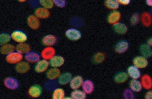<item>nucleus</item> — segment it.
I'll use <instances>...</instances> for the list:
<instances>
[{
	"instance_id": "nucleus-18",
	"label": "nucleus",
	"mask_w": 152,
	"mask_h": 99,
	"mask_svg": "<svg viewBox=\"0 0 152 99\" xmlns=\"http://www.w3.org/2000/svg\"><path fill=\"white\" fill-rule=\"evenodd\" d=\"M25 58L28 63H36L40 60L41 56L39 53L34 52H30L25 55Z\"/></svg>"
},
{
	"instance_id": "nucleus-16",
	"label": "nucleus",
	"mask_w": 152,
	"mask_h": 99,
	"mask_svg": "<svg viewBox=\"0 0 152 99\" xmlns=\"http://www.w3.org/2000/svg\"><path fill=\"white\" fill-rule=\"evenodd\" d=\"M72 78V74L70 72H65L61 74L58 79V84L65 86L69 84Z\"/></svg>"
},
{
	"instance_id": "nucleus-29",
	"label": "nucleus",
	"mask_w": 152,
	"mask_h": 99,
	"mask_svg": "<svg viewBox=\"0 0 152 99\" xmlns=\"http://www.w3.org/2000/svg\"><path fill=\"white\" fill-rule=\"evenodd\" d=\"M52 99H64L65 97L64 90L63 88H57L53 90L52 94Z\"/></svg>"
},
{
	"instance_id": "nucleus-28",
	"label": "nucleus",
	"mask_w": 152,
	"mask_h": 99,
	"mask_svg": "<svg viewBox=\"0 0 152 99\" xmlns=\"http://www.w3.org/2000/svg\"><path fill=\"white\" fill-rule=\"evenodd\" d=\"M140 51L143 56L145 58H150L152 56V52L151 47L147 44L142 45Z\"/></svg>"
},
{
	"instance_id": "nucleus-11",
	"label": "nucleus",
	"mask_w": 152,
	"mask_h": 99,
	"mask_svg": "<svg viewBox=\"0 0 152 99\" xmlns=\"http://www.w3.org/2000/svg\"><path fill=\"white\" fill-rule=\"evenodd\" d=\"M61 74V71L59 69L52 67L47 71L46 76L50 81H54L58 79Z\"/></svg>"
},
{
	"instance_id": "nucleus-24",
	"label": "nucleus",
	"mask_w": 152,
	"mask_h": 99,
	"mask_svg": "<svg viewBox=\"0 0 152 99\" xmlns=\"http://www.w3.org/2000/svg\"><path fill=\"white\" fill-rule=\"evenodd\" d=\"M113 29L115 32L120 34H125L128 30V28L125 24L117 22L113 25Z\"/></svg>"
},
{
	"instance_id": "nucleus-2",
	"label": "nucleus",
	"mask_w": 152,
	"mask_h": 99,
	"mask_svg": "<svg viewBox=\"0 0 152 99\" xmlns=\"http://www.w3.org/2000/svg\"><path fill=\"white\" fill-rule=\"evenodd\" d=\"M23 58V55L17 52H13L7 55L6 61L11 64H16L22 61Z\"/></svg>"
},
{
	"instance_id": "nucleus-20",
	"label": "nucleus",
	"mask_w": 152,
	"mask_h": 99,
	"mask_svg": "<svg viewBox=\"0 0 152 99\" xmlns=\"http://www.w3.org/2000/svg\"><path fill=\"white\" fill-rule=\"evenodd\" d=\"M129 47V43L126 41H122L117 43L115 46V50L117 53L121 54L126 51Z\"/></svg>"
},
{
	"instance_id": "nucleus-42",
	"label": "nucleus",
	"mask_w": 152,
	"mask_h": 99,
	"mask_svg": "<svg viewBox=\"0 0 152 99\" xmlns=\"http://www.w3.org/2000/svg\"><path fill=\"white\" fill-rule=\"evenodd\" d=\"M148 46L151 47L152 46V38H150L148 41Z\"/></svg>"
},
{
	"instance_id": "nucleus-4",
	"label": "nucleus",
	"mask_w": 152,
	"mask_h": 99,
	"mask_svg": "<svg viewBox=\"0 0 152 99\" xmlns=\"http://www.w3.org/2000/svg\"><path fill=\"white\" fill-rule=\"evenodd\" d=\"M66 36L72 41H77L82 37V34L80 31L77 29L71 28L67 30L65 33Z\"/></svg>"
},
{
	"instance_id": "nucleus-43",
	"label": "nucleus",
	"mask_w": 152,
	"mask_h": 99,
	"mask_svg": "<svg viewBox=\"0 0 152 99\" xmlns=\"http://www.w3.org/2000/svg\"><path fill=\"white\" fill-rule=\"evenodd\" d=\"M146 3L149 6H152V1H149V0H147L146 1Z\"/></svg>"
},
{
	"instance_id": "nucleus-27",
	"label": "nucleus",
	"mask_w": 152,
	"mask_h": 99,
	"mask_svg": "<svg viewBox=\"0 0 152 99\" xmlns=\"http://www.w3.org/2000/svg\"><path fill=\"white\" fill-rule=\"evenodd\" d=\"M129 76L125 72H121L116 74L114 78L115 82L117 83H123L128 79Z\"/></svg>"
},
{
	"instance_id": "nucleus-14",
	"label": "nucleus",
	"mask_w": 152,
	"mask_h": 99,
	"mask_svg": "<svg viewBox=\"0 0 152 99\" xmlns=\"http://www.w3.org/2000/svg\"><path fill=\"white\" fill-rule=\"evenodd\" d=\"M82 87V91L86 95H90L94 92L95 87L92 81L89 80H86L84 81Z\"/></svg>"
},
{
	"instance_id": "nucleus-1",
	"label": "nucleus",
	"mask_w": 152,
	"mask_h": 99,
	"mask_svg": "<svg viewBox=\"0 0 152 99\" xmlns=\"http://www.w3.org/2000/svg\"><path fill=\"white\" fill-rule=\"evenodd\" d=\"M11 36V39L18 44L26 43L28 39L27 35L25 33L20 30L14 31L12 33Z\"/></svg>"
},
{
	"instance_id": "nucleus-35",
	"label": "nucleus",
	"mask_w": 152,
	"mask_h": 99,
	"mask_svg": "<svg viewBox=\"0 0 152 99\" xmlns=\"http://www.w3.org/2000/svg\"><path fill=\"white\" fill-rule=\"evenodd\" d=\"M123 97L124 99H135V95L130 89H126L123 92Z\"/></svg>"
},
{
	"instance_id": "nucleus-38",
	"label": "nucleus",
	"mask_w": 152,
	"mask_h": 99,
	"mask_svg": "<svg viewBox=\"0 0 152 99\" xmlns=\"http://www.w3.org/2000/svg\"><path fill=\"white\" fill-rule=\"evenodd\" d=\"M54 4L58 7L64 8L66 5V1L65 0H53Z\"/></svg>"
},
{
	"instance_id": "nucleus-40",
	"label": "nucleus",
	"mask_w": 152,
	"mask_h": 99,
	"mask_svg": "<svg viewBox=\"0 0 152 99\" xmlns=\"http://www.w3.org/2000/svg\"><path fill=\"white\" fill-rule=\"evenodd\" d=\"M119 4L124 5H128L130 3L131 1L130 0H118L117 1Z\"/></svg>"
},
{
	"instance_id": "nucleus-15",
	"label": "nucleus",
	"mask_w": 152,
	"mask_h": 99,
	"mask_svg": "<svg viewBox=\"0 0 152 99\" xmlns=\"http://www.w3.org/2000/svg\"><path fill=\"white\" fill-rule=\"evenodd\" d=\"M34 13L38 18L41 19H47L50 15L49 10L42 7L36 9Z\"/></svg>"
},
{
	"instance_id": "nucleus-39",
	"label": "nucleus",
	"mask_w": 152,
	"mask_h": 99,
	"mask_svg": "<svg viewBox=\"0 0 152 99\" xmlns=\"http://www.w3.org/2000/svg\"><path fill=\"white\" fill-rule=\"evenodd\" d=\"M52 81H50V82L48 83L46 85V88L49 91L53 90V89L54 90L55 89L54 88L56 87V84L55 83L52 82Z\"/></svg>"
},
{
	"instance_id": "nucleus-10",
	"label": "nucleus",
	"mask_w": 152,
	"mask_h": 99,
	"mask_svg": "<svg viewBox=\"0 0 152 99\" xmlns=\"http://www.w3.org/2000/svg\"><path fill=\"white\" fill-rule=\"evenodd\" d=\"M83 81V79L82 76L79 75L74 76L70 81V87L73 90L78 89L82 87Z\"/></svg>"
},
{
	"instance_id": "nucleus-33",
	"label": "nucleus",
	"mask_w": 152,
	"mask_h": 99,
	"mask_svg": "<svg viewBox=\"0 0 152 99\" xmlns=\"http://www.w3.org/2000/svg\"><path fill=\"white\" fill-rule=\"evenodd\" d=\"M39 3L42 7L49 10L52 8L54 5L53 1L52 0H41Z\"/></svg>"
},
{
	"instance_id": "nucleus-6",
	"label": "nucleus",
	"mask_w": 152,
	"mask_h": 99,
	"mask_svg": "<svg viewBox=\"0 0 152 99\" xmlns=\"http://www.w3.org/2000/svg\"><path fill=\"white\" fill-rule=\"evenodd\" d=\"M5 86L8 89L15 90L20 86V83L16 79L13 77H9L6 78L4 81Z\"/></svg>"
},
{
	"instance_id": "nucleus-44",
	"label": "nucleus",
	"mask_w": 152,
	"mask_h": 99,
	"mask_svg": "<svg viewBox=\"0 0 152 99\" xmlns=\"http://www.w3.org/2000/svg\"><path fill=\"white\" fill-rule=\"evenodd\" d=\"M64 99H72L70 97H65Z\"/></svg>"
},
{
	"instance_id": "nucleus-9",
	"label": "nucleus",
	"mask_w": 152,
	"mask_h": 99,
	"mask_svg": "<svg viewBox=\"0 0 152 99\" xmlns=\"http://www.w3.org/2000/svg\"><path fill=\"white\" fill-rule=\"evenodd\" d=\"M27 21L28 25L29 27L33 30H36L40 27V20L35 15L30 16L27 18Z\"/></svg>"
},
{
	"instance_id": "nucleus-23",
	"label": "nucleus",
	"mask_w": 152,
	"mask_h": 99,
	"mask_svg": "<svg viewBox=\"0 0 152 99\" xmlns=\"http://www.w3.org/2000/svg\"><path fill=\"white\" fill-rule=\"evenodd\" d=\"M15 50L18 52L23 54H26L30 52L31 50V46L27 43H22L18 44L15 47Z\"/></svg>"
},
{
	"instance_id": "nucleus-30",
	"label": "nucleus",
	"mask_w": 152,
	"mask_h": 99,
	"mask_svg": "<svg viewBox=\"0 0 152 99\" xmlns=\"http://www.w3.org/2000/svg\"><path fill=\"white\" fill-rule=\"evenodd\" d=\"M70 97L72 99H86L87 95L82 90L76 89L72 92Z\"/></svg>"
},
{
	"instance_id": "nucleus-19",
	"label": "nucleus",
	"mask_w": 152,
	"mask_h": 99,
	"mask_svg": "<svg viewBox=\"0 0 152 99\" xmlns=\"http://www.w3.org/2000/svg\"><path fill=\"white\" fill-rule=\"evenodd\" d=\"M127 74L133 79H139L141 76L139 69L134 65L131 66L128 68Z\"/></svg>"
},
{
	"instance_id": "nucleus-8",
	"label": "nucleus",
	"mask_w": 152,
	"mask_h": 99,
	"mask_svg": "<svg viewBox=\"0 0 152 99\" xmlns=\"http://www.w3.org/2000/svg\"><path fill=\"white\" fill-rule=\"evenodd\" d=\"M65 59L63 57L59 55H55L49 61L50 66L52 67L58 68L65 63Z\"/></svg>"
},
{
	"instance_id": "nucleus-36",
	"label": "nucleus",
	"mask_w": 152,
	"mask_h": 99,
	"mask_svg": "<svg viewBox=\"0 0 152 99\" xmlns=\"http://www.w3.org/2000/svg\"><path fill=\"white\" fill-rule=\"evenodd\" d=\"M105 59V55L102 53H98L95 55L93 60L95 63L99 64L103 62Z\"/></svg>"
},
{
	"instance_id": "nucleus-45",
	"label": "nucleus",
	"mask_w": 152,
	"mask_h": 99,
	"mask_svg": "<svg viewBox=\"0 0 152 99\" xmlns=\"http://www.w3.org/2000/svg\"><path fill=\"white\" fill-rule=\"evenodd\" d=\"M20 2H24V1H20Z\"/></svg>"
},
{
	"instance_id": "nucleus-12",
	"label": "nucleus",
	"mask_w": 152,
	"mask_h": 99,
	"mask_svg": "<svg viewBox=\"0 0 152 99\" xmlns=\"http://www.w3.org/2000/svg\"><path fill=\"white\" fill-rule=\"evenodd\" d=\"M42 89L39 85H34L31 86L28 91V95L33 98H37L41 96Z\"/></svg>"
},
{
	"instance_id": "nucleus-22",
	"label": "nucleus",
	"mask_w": 152,
	"mask_h": 99,
	"mask_svg": "<svg viewBox=\"0 0 152 99\" xmlns=\"http://www.w3.org/2000/svg\"><path fill=\"white\" fill-rule=\"evenodd\" d=\"M130 89L134 92H139L141 91L142 87L141 82L137 79H132L129 83Z\"/></svg>"
},
{
	"instance_id": "nucleus-41",
	"label": "nucleus",
	"mask_w": 152,
	"mask_h": 99,
	"mask_svg": "<svg viewBox=\"0 0 152 99\" xmlns=\"http://www.w3.org/2000/svg\"><path fill=\"white\" fill-rule=\"evenodd\" d=\"M152 91L151 90L147 92L145 96V99H152Z\"/></svg>"
},
{
	"instance_id": "nucleus-3",
	"label": "nucleus",
	"mask_w": 152,
	"mask_h": 99,
	"mask_svg": "<svg viewBox=\"0 0 152 99\" xmlns=\"http://www.w3.org/2000/svg\"><path fill=\"white\" fill-rule=\"evenodd\" d=\"M49 62L48 61L42 59L36 63L34 70L37 73H42L47 72L49 69Z\"/></svg>"
},
{
	"instance_id": "nucleus-5",
	"label": "nucleus",
	"mask_w": 152,
	"mask_h": 99,
	"mask_svg": "<svg viewBox=\"0 0 152 99\" xmlns=\"http://www.w3.org/2000/svg\"><path fill=\"white\" fill-rule=\"evenodd\" d=\"M56 50L52 47H46L43 50L41 53V56L42 59L50 61L55 56Z\"/></svg>"
},
{
	"instance_id": "nucleus-17",
	"label": "nucleus",
	"mask_w": 152,
	"mask_h": 99,
	"mask_svg": "<svg viewBox=\"0 0 152 99\" xmlns=\"http://www.w3.org/2000/svg\"><path fill=\"white\" fill-rule=\"evenodd\" d=\"M57 38L52 34H49L45 36L42 39L43 45L46 47H52L56 44Z\"/></svg>"
},
{
	"instance_id": "nucleus-32",
	"label": "nucleus",
	"mask_w": 152,
	"mask_h": 99,
	"mask_svg": "<svg viewBox=\"0 0 152 99\" xmlns=\"http://www.w3.org/2000/svg\"><path fill=\"white\" fill-rule=\"evenodd\" d=\"M11 40V36L10 34L5 33L0 34V46L8 44Z\"/></svg>"
},
{
	"instance_id": "nucleus-25",
	"label": "nucleus",
	"mask_w": 152,
	"mask_h": 99,
	"mask_svg": "<svg viewBox=\"0 0 152 99\" xmlns=\"http://www.w3.org/2000/svg\"><path fill=\"white\" fill-rule=\"evenodd\" d=\"M121 14L120 12L118 11H114L112 12L108 16V21L109 23L114 24L117 23L120 20Z\"/></svg>"
},
{
	"instance_id": "nucleus-7",
	"label": "nucleus",
	"mask_w": 152,
	"mask_h": 99,
	"mask_svg": "<svg viewBox=\"0 0 152 99\" xmlns=\"http://www.w3.org/2000/svg\"><path fill=\"white\" fill-rule=\"evenodd\" d=\"M134 66L139 69H144L147 66L148 62L147 59L143 56H137L133 61Z\"/></svg>"
},
{
	"instance_id": "nucleus-34",
	"label": "nucleus",
	"mask_w": 152,
	"mask_h": 99,
	"mask_svg": "<svg viewBox=\"0 0 152 99\" xmlns=\"http://www.w3.org/2000/svg\"><path fill=\"white\" fill-rule=\"evenodd\" d=\"M142 20L143 25L146 27H148L151 24V17L149 13H145L143 14L142 17Z\"/></svg>"
},
{
	"instance_id": "nucleus-26",
	"label": "nucleus",
	"mask_w": 152,
	"mask_h": 99,
	"mask_svg": "<svg viewBox=\"0 0 152 99\" xmlns=\"http://www.w3.org/2000/svg\"><path fill=\"white\" fill-rule=\"evenodd\" d=\"M15 47L12 44H7L3 45L0 48V52L4 55H7L9 54L14 52Z\"/></svg>"
},
{
	"instance_id": "nucleus-37",
	"label": "nucleus",
	"mask_w": 152,
	"mask_h": 99,
	"mask_svg": "<svg viewBox=\"0 0 152 99\" xmlns=\"http://www.w3.org/2000/svg\"><path fill=\"white\" fill-rule=\"evenodd\" d=\"M139 15L137 13L134 14L131 17L130 21L132 25H135L139 22Z\"/></svg>"
},
{
	"instance_id": "nucleus-21",
	"label": "nucleus",
	"mask_w": 152,
	"mask_h": 99,
	"mask_svg": "<svg viewBox=\"0 0 152 99\" xmlns=\"http://www.w3.org/2000/svg\"><path fill=\"white\" fill-rule=\"evenodd\" d=\"M141 84L142 88L145 89L149 90L152 86V81L151 77L148 75L145 74L142 76L141 79Z\"/></svg>"
},
{
	"instance_id": "nucleus-13",
	"label": "nucleus",
	"mask_w": 152,
	"mask_h": 99,
	"mask_svg": "<svg viewBox=\"0 0 152 99\" xmlns=\"http://www.w3.org/2000/svg\"><path fill=\"white\" fill-rule=\"evenodd\" d=\"M31 66L28 62L22 61L17 64L15 66V69L18 73L23 74L28 72Z\"/></svg>"
},
{
	"instance_id": "nucleus-31",
	"label": "nucleus",
	"mask_w": 152,
	"mask_h": 99,
	"mask_svg": "<svg viewBox=\"0 0 152 99\" xmlns=\"http://www.w3.org/2000/svg\"><path fill=\"white\" fill-rule=\"evenodd\" d=\"M105 4L107 8L113 10L117 9L120 6L118 1L116 0H107L105 1Z\"/></svg>"
}]
</instances>
